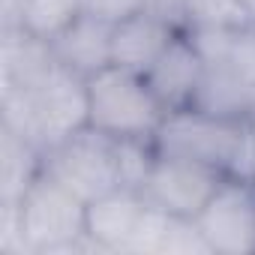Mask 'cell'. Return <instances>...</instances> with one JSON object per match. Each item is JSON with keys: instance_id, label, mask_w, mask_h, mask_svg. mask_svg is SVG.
Segmentation results:
<instances>
[{"instance_id": "1", "label": "cell", "mask_w": 255, "mask_h": 255, "mask_svg": "<svg viewBox=\"0 0 255 255\" xmlns=\"http://www.w3.org/2000/svg\"><path fill=\"white\" fill-rule=\"evenodd\" d=\"M3 129L36 144L42 153L90 126L87 78L54 63L33 87H6L0 96Z\"/></svg>"}, {"instance_id": "2", "label": "cell", "mask_w": 255, "mask_h": 255, "mask_svg": "<svg viewBox=\"0 0 255 255\" xmlns=\"http://www.w3.org/2000/svg\"><path fill=\"white\" fill-rule=\"evenodd\" d=\"M90 126L111 138H153L168 108L141 72L105 66L87 78Z\"/></svg>"}, {"instance_id": "3", "label": "cell", "mask_w": 255, "mask_h": 255, "mask_svg": "<svg viewBox=\"0 0 255 255\" xmlns=\"http://www.w3.org/2000/svg\"><path fill=\"white\" fill-rule=\"evenodd\" d=\"M42 171L87 204L123 186L117 138L93 126H84L66 141L48 147L42 153Z\"/></svg>"}, {"instance_id": "4", "label": "cell", "mask_w": 255, "mask_h": 255, "mask_svg": "<svg viewBox=\"0 0 255 255\" xmlns=\"http://www.w3.org/2000/svg\"><path fill=\"white\" fill-rule=\"evenodd\" d=\"M246 123L249 120L216 117V114L201 111L195 105L171 108L153 135V144H156V153L192 159V162L219 168L225 174L234 165V156H237L243 132H246Z\"/></svg>"}, {"instance_id": "5", "label": "cell", "mask_w": 255, "mask_h": 255, "mask_svg": "<svg viewBox=\"0 0 255 255\" xmlns=\"http://www.w3.org/2000/svg\"><path fill=\"white\" fill-rule=\"evenodd\" d=\"M18 213L27 252L72 249L87 237V201H81L45 171L18 198Z\"/></svg>"}, {"instance_id": "6", "label": "cell", "mask_w": 255, "mask_h": 255, "mask_svg": "<svg viewBox=\"0 0 255 255\" xmlns=\"http://www.w3.org/2000/svg\"><path fill=\"white\" fill-rule=\"evenodd\" d=\"M195 225L219 255H246L255 252V189L252 180L234 177L222 180L210 201L198 210Z\"/></svg>"}, {"instance_id": "7", "label": "cell", "mask_w": 255, "mask_h": 255, "mask_svg": "<svg viewBox=\"0 0 255 255\" xmlns=\"http://www.w3.org/2000/svg\"><path fill=\"white\" fill-rule=\"evenodd\" d=\"M225 177L219 168H210V165H201L192 159H180V156L156 153V159L144 177L141 195L171 216L195 219L198 210L210 201V195L216 192V186Z\"/></svg>"}, {"instance_id": "8", "label": "cell", "mask_w": 255, "mask_h": 255, "mask_svg": "<svg viewBox=\"0 0 255 255\" xmlns=\"http://www.w3.org/2000/svg\"><path fill=\"white\" fill-rule=\"evenodd\" d=\"M174 36H177L174 21H168L153 6H144L141 12H132V15H126L114 24L111 63L144 75L156 63V57L168 48V42Z\"/></svg>"}, {"instance_id": "9", "label": "cell", "mask_w": 255, "mask_h": 255, "mask_svg": "<svg viewBox=\"0 0 255 255\" xmlns=\"http://www.w3.org/2000/svg\"><path fill=\"white\" fill-rule=\"evenodd\" d=\"M201 75H204V60H201L198 48L192 45V39L180 36V33L168 42V48L144 72L147 84L153 87V93L159 96V102L168 111L192 105L195 90L201 84Z\"/></svg>"}, {"instance_id": "10", "label": "cell", "mask_w": 255, "mask_h": 255, "mask_svg": "<svg viewBox=\"0 0 255 255\" xmlns=\"http://www.w3.org/2000/svg\"><path fill=\"white\" fill-rule=\"evenodd\" d=\"M147 210V198L138 189H114L87 204V237L99 249L126 252L135 237V228Z\"/></svg>"}, {"instance_id": "11", "label": "cell", "mask_w": 255, "mask_h": 255, "mask_svg": "<svg viewBox=\"0 0 255 255\" xmlns=\"http://www.w3.org/2000/svg\"><path fill=\"white\" fill-rule=\"evenodd\" d=\"M111 33H114L111 21L81 12L72 24H66L51 39V51L57 63L90 78L99 69L111 66Z\"/></svg>"}, {"instance_id": "12", "label": "cell", "mask_w": 255, "mask_h": 255, "mask_svg": "<svg viewBox=\"0 0 255 255\" xmlns=\"http://www.w3.org/2000/svg\"><path fill=\"white\" fill-rule=\"evenodd\" d=\"M57 63L51 42L15 27L3 30V42H0V87H33L48 75V69Z\"/></svg>"}, {"instance_id": "13", "label": "cell", "mask_w": 255, "mask_h": 255, "mask_svg": "<svg viewBox=\"0 0 255 255\" xmlns=\"http://www.w3.org/2000/svg\"><path fill=\"white\" fill-rule=\"evenodd\" d=\"M0 141V201H18L42 174V150L9 129Z\"/></svg>"}, {"instance_id": "14", "label": "cell", "mask_w": 255, "mask_h": 255, "mask_svg": "<svg viewBox=\"0 0 255 255\" xmlns=\"http://www.w3.org/2000/svg\"><path fill=\"white\" fill-rule=\"evenodd\" d=\"M183 18L192 27H219V30H240L252 27V12L246 0H180Z\"/></svg>"}, {"instance_id": "15", "label": "cell", "mask_w": 255, "mask_h": 255, "mask_svg": "<svg viewBox=\"0 0 255 255\" xmlns=\"http://www.w3.org/2000/svg\"><path fill=\"white\" fill-rule=\"evenodd\" d=\"M81 15L78 0H27V12H24V30L54 39L66 24H72Z\"/></svg>"}, {"instance_id": "16", "label": "cell", "mask_w": 255, "mask_h": 255, "mask_svg": "<svg viewBox=\"0 0 255 255\" xmlns=\"http://www.w3.org/2000/svg\"><path fill=\"white\" fill-rule=\"evenodd\" d=\"M78 3H81V12L117 24L120 18L132 15V12H141L144 6H150V0H78Z\"/></svg>"}, {"instance_id": "17", "label": "cell", "mask_w": 255, "mask_h": 255, "mask_svg": "<svg viewBox=\"0 0 255 255\" xmlns=\"http://www.w3.org/2000/svg\"><path fill=\"white\" fill-rule=\"evenodd\" d=\"M27 0H0V15H3V30L24 27Z\"/></svg>"}, {"instance_id": "18", "label": "cell", "mask_w": 255, "mask_h": 255, "mask_svg": "<svg viewBox=\"0 0 255 255\" xmlns=\"http://www.w3.org/2000/svg\"><path fill=\"white\" fill-rule=\"evenodd\" d=\"M249 3V12H252V21H255V0H246Z\"/></svg>"}, {"instance_id": "19", "label": "cell", "mask_w": 255, "mask_h": 255, "mask_svg": "<svg viewBox=\"0 0 255 255\" xmlns=\"http://www.w3.org/2000/svg\"><path fill=\"white\" fill-rule=\"evenodd\" d=\"M252 27H255V24H252Z\"/></svg>"}]
</instances>
